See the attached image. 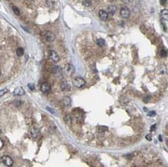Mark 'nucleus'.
<instances>
[{
    "label": "nucleus",
    "instance_id": "nucleus-1",
    "mask_svg": "<svg viewBox=\"0 0 168 167\" xmlns=\"http://www.w3.org/2000/svg\"><path fill=\"white\" fill-rule=\"evenodd\" d=\"M1 160H2V162L6 165V166H12V164H13V160L9 156H2V158H1Z\"/></svg>",
    "mask_w": 168,
    "mask_h": 167
},
{
    "label": "nucleus",
    "instance_id": "nucleus-2",
    "mask_svg": "<svg viewBox=\"0 0 168 167\" xmlns=\"http://www.w3.org/2000/svg\"><path fill=\"white\" fill-rule=\"evenodd\" d=\"M73 84L75 87L77 88H82L84 86L85 84V81L83 78H79V77H77V78H75L73 80Z\"/></svg>",
    "mask_w": 168,
    "mask_h": 167
},
{
    "label": "nucleus",
    "instance_id": "nucleus-3",
    "mask_svg": "<svg viewBox=\"0 0 168 167\" xmlns=\"http://www.w3.org/2000/svg\"><path fill=\"white\" fill-rule=\"evenodd\" d=\"M64 70H65V73L68 75V76H71L72 75L75 71V68L73 64H67L65 65V67H64Z\"/></svg>",
    "mask_w": 168,
    "mask_h": 167
},
{
    "label": "nucleus",
    "instance_id": "nucleus-4",
    "mask_svg": "<svg viewBox=\"0 0 168 167\" xmlns=\"http://www.w3.org/2000/svg\"><path fill=\"white\" fill-rule=\"evenodd\" d=\"M120 16L124 19H127L130 16V10L126 6L122 7L120 10Z\"/></svg>",
    "mask_w": 168,
    "mask_h": 167
},
{
    "label": "nucleus",
    "instance_id": "nucleus-5",
    "mask_svg": "<svg viewBox=\"0 0 168 167\" xmlns=\"http://www.w3.org/2000/svg\"><path fill=\"white\" fill-rule=\"evenodd\" d=\"M44 38L46 39V41L51 43L55 39V35H54L53 33L51 32V31H47V32H46L44 34Z\"/></svg>",
    "mask_w": 168,
    "mask_h": 167
},
{
    "label": "nucleus",
    "instance_id": "nucleus-6",
    "mask_svg": "<svg viewBox=\"0 0 168 167\" xmlns=\"http://www.w3.org/2000/svg\"><path fill=\"white\" fill-rule=\"evenodd\" d=\"M49 57L51 59L52 61H53L54 63H57L60 60V57H59V55L57 54V53L54 50H51L49 53Z\"/></svg>",
    "mask_w": 168,
    "mask_h": 167
},
{
    "label": "nucleus",
    "instance_id": "nucleus-7",
    "mask_svg": "<svg viewBox=\"0 0 168 167\" xmlns=\"http://www.w3.org/2000/svg\"><path fill=\"white\" fill-rule=\"evenodd\" d=\"M40 91L44 94L49 93L50 91H51V85H50V84L47 82L43 83L41 84V86H40Z\"/></svg>",
    "mask_w": 168,
    "mask_h": 167
},
{
    "label": "nucleus",
    "instance_id": "nucleus-8",
    "mask_svg": "<svg viewBox=\"0 0 168 167\" xmlns=\"http://www.w3.org/2000/svg\"><path fill=\"white\" fill-rule=\"evenodd\" d=\"M98 16H99L100 19H101L102 20L105 21V20H108V13L105 10H99V12H98Z\"/></svg>",
    "mask_w": 168,
    "mask_h": 167
},
{
    "label": "nucleus",
    "instance_id": "nucleus-9",
    "mask_svg": "<svg viewBox=\"0 0 168 167\" xmlns=\"http://www.w3.org/2000/svg\"><path fill=\"white\" fill-rule=\"evenodd\" d=\"M61 89L63 92H68L71 90V85L66 81H64V82H62L61 84Z\"/></svg>",
    "mask_w": 168,
    "mask_h": 167
},
{
    "label": "nucleus",
    "instance_id": "nucleus-10",
    "mask_svg": "<svg viewBox=\"0 0 168 167\" xmlns=\"http://www.w3.org/2000/svg\"><path fill=\"white\" fill-rule=\"evenodd\" d=\"M61 71H62V69H61V67L60 66H55V67H53L52 68L51 73L53 75L58 76V75H60L61 74Z\"/></svg>",
    "mask_w": 168,
    "mask_h": 167
},
{
    "label": "nucleus",
    "instance_id": "nucleus-11",
    "mask_svg": "<svg viewBox=\"0 0 168 167\" xmlns=\"http://www.w3.org/2000/svg\"><path fill=\"white\" fill-rule=\"evenodd\" d=\"M30 135L32 138L33 139H37L39 135H40V133H39V131L36 128H31L30 129Z\"/></svg>",
    "mask_w": 168,
    "mask_h": 167
},
{
    "label": "nucleus",
    "instance_id": "nucleus-12",
    "mask_svg": "<svg viewBox=\"0 0 168 167\" xmlns=\"http://www.w3.org/2000/svg\"><path fill=\"white\" fill-rule=\"evenodd\" d=\"M13 94L16 96H22L25 94V91L22 88H16L13 91Z\"/></svg>",
    "mask_w": 168,
    "mask_h": 167
},
{
    "label": "nucleus",
    "instance_id": "nucleus-13",
    "mask_svg": "<svg viewBox=\"0 0 168 167\" xmlns=\"http://www.w3.org/2000/svg\"><path fill=\"white\" fill-rule=\"evenodd\" d=\"M117 11V7L114 5L109 6L108 7V13L109 16H113Z\"/></svg>",
    "mask_w": 168,
    "mask_h": 167
},
{
    "label": "nucleus",
    "instance_id": "nucleus-14",
    "mask_svg": "<svg viewBox=\"0 0 168 167\" xmlns=\"http://www.w3.org/2000/svg\"><path fill=\"white\" fill-rule=\"evenodd\" d=\"M71 103V99L69 96H65L62 98V104L64 106H69Z\"/></svg>",
    "mask_w": 168,
    "mask_h": 167
},
{
    "label": "nucleus",
    "instance_id": "nucleus-15",
    "mask_svg": "<svg viewBox=\"0 0 168 167\" xmlns=\"http://www.w3.org/2000/svg\"><path fill=\"white\" fill-rule=\"evenodd\" d=\"M160 16L163 20L168 21V10H166V9L163 10L160 12Z\"/></svg>",
    "mask_w": 168,
    "mask_h": 167
},
{
    "label": "nucleus",
    "instance_id": "nucleus-16",
    "mask_svg": "<svg viewBox=\"0 0 168 167\" xmlns=\"http://www.w3.org/2000/svg\"><path fill=\"white\" fill-rule=\"evenodd\" d=\"M24 54V49L22 47H19L16 49V55L18 57H21Z\"/></svg>",
    "mask_w": 168,
    "mask_h": 167
},
{
    "label": "nucleus",
    "instance_id": "nucleus-17",
    "mask_svg": "<svg viewBox=\"0 0 168 167\" xmlns=\"http://www.w3.org/2000/svg\"><path fill=\"white\" fill-rule=\"evenodd\" d=\"M65 122L69 125L72 124V118L71 115H67L65 117Z\"/></svg>",
    "mask_w": 168,
    "mask_h": 167
},
{
    "label": "nucleus",
    "instance_id": "nucleus-18",
    "mask_svg": "<svg viewBox=\"0 0 168 167\" xmlns=\"http://www.w3.org/2000/svg\"><path fill=\"white\" fill-rule=\"evenodd\" d=\"M97 45L100 47H102L104 45H105V40L103 39H98L97 40Z\"/></svg>",
    "mask_w": 168,
    "mask_h": 167
},
{
    "label": "nucleus",
    "instance_id": "nucleus-19",
    "mask_svg": "<svg viewBox=\"0 0 168 167\" xmlns=\"http://www.w3.org/2000/svg\"><path fill=\"white\" fill-rule=\"evenodd\" d=\"M83 5L84 6H87V7H89L92 5V2L91 0H84L83 1Z\"/></svg>",
    "mask_w": 168,
    "mask_h": 167
},
{
    "label": "nucleus",
    "instance_id": "nucleus-20",
    "mask_svg": "<svg viewBox=\"0 0 168 167\" xmlns=\"http://www.w3.org/2000/svg\"><path fill=\"white\" fill-rule=\"evenodd\" d=\"M160 57H167V51L165 49H160Z\"/></svg>",
    "mask_w": 168,
    "mask_h": 167
},
{
    "label": "nucleus",
    "instance_id": "nucleus-21",
    "mask_svg": "<svg viewBox=\"0 0 168 167\" xmlns=\"http://www.w3.org/2000/svg\"><path fill=\"white\" fill-rule=\"evenodd\" d=\"M12 11H13V12H14L16 16H20V10H19V9H18L16 6H12Z\"/></svg>",
    "mask_w": 168,
    "mask_h": 167
},
{
    "label": "nucleus",
    "instance_id": "nucleus-22",
    "mask_svg": "<svg viewBox=\"0 0 168 167\" xmlns=\"http://www.w3.org/2000/svg\"><path fill=\"white\" fill-rule=\"evenodd\" d=\"M147 115H148V116H149V117H153V116H155L156 115V112L155 111H149L148 113H147Z\"/></svg>",
    "mask_w": 168,
    "mask_h": 167
},
{
    "label": "nucleus",
    "instance_id": "nucleus-23",
    "mask_svg": "<svg viewBox=\"0 0 168 167\" xmlns=\"http://www.w3.org/2000/svg\"><path fill=\"white\" fill-rule=\"evenodd\" d=\"M160 73L161 74H164L166 72V68L163 66H160Z\"/></svg>",
    "mask_w": 168,
    "mask_h": 167
},
{
    "label": "nucleus",
    "instance_id": "nucleus-24",
    "mask_svg": "<svg viewBox=\"0 0 168 167\" xmlns=\"http://www.w3.org/2000/svg\"><path fill=\"white\" fill-rule=\"evenodd\" d=\"M7 91H8V90L6 88L1 90V92H0V96H3V94H5L7 92Z\"/></svg>",
    "mask_w": 168,
    "mask_h": 167
},
{
    "label": "nucleus",
    "instance_id": "nucleus-25",
    "mask_svg": "<svg viewBox=\"0 0 168 167\" xmlns=\"http://www.w3.org/2000/svg\"><path fill=\"white\" fill-rule=\"evenodd\" d=\"M28 88L31 90V91H34V89H35V87H34V85L33 84H28Z\"/></svg>",
    "mask_w": 168,
    "mask_h": 167
},
{
    "label": "nucleus",
    "instance_id": "nucleus-26",
    "mask_svg": "<svg viewBox=\"0 0 168 167\" xmlns=\"http://www.w3.org/2000/svg\"><path fill=\"white\" fill-rule=\"evenodd\" d=\"M146 138H147V140L148 141H151L152 140V135L150 134H148L146 135Z\"/></svg>",
    "mask_w": 168,
    "mask_h": 167
},
{
    "label": "nucleus",
    "instance_id": "nucleus-27",
    "mask_svg": "<svg viewBox=\"0 0 168 167\" xmlns=\"http://www.w3.org/2000/svg\"><path fill=\"white\" fill-rule=\"evenodd\" d=\"M46 109H47V111H49L50 112H51V114H54V113H55V111H54V110H53L52 108H49V107H47V108H46Z\"/></svg>",
    "mask_w": 168,
    "mask_h": 167
},
{
    "label": "nucleus",
    "instance_id": "nucleus-28",
    "mask_svg": "<svg viewBox=\"0 0 168 167\" xmlns=\"http://www.w3.org/2000/svg\"><path fill=\"white\" fill-rule=\"evenodd\" d=\"M122 2H123L124 3H130L133 1V0H122Z\"/></svg>",
    "mask_w": 168,
    "mask_h": 167
},
{
    "label": "nucleus",
    "instance_id": "nucleus-29",
    "mask_svg": "<svg viewBox=\"0 0 168 167\" xmlns=\"http://www.w3.org/2000/svg\"><path fill=\"white\" fill-rule=\"evenodd\" d=\"M149 99H150V96H147V97H146V98H144V101L145 102H147V101H149Z\"/></svg>",
    "mask_w": 168,
    "mask_h": 167
},
{
    "label": "nucleus",
    "instance_id": "nucleus-30",
    "mask_svg": "<svg viewBox=\"0 0 168 167\" xmlns=\"http://www.w3.org/2000/svg\"><path fill=\"white\" fill-rule=\"evenodd\" d=\"M155 129H156V125H153L152 127H151V131H154Z\"/></svg>",
    "mask_w": 168,
    "mask_h": 167
},
{
    "label": "nucleus",
    "instance_id": "nucleus-31",
    "mask_svg": "<svg viewBox=\"0 0 168 167\" xmlns=\"http://www.w3.org/2000/svg\"><path fill=\"white\" fill-rule=\"evenodd\" d=\"M0 143H1V145H0V148H2V146H3V142H2V140H0Z\"/></svg>",
    "mask_w": 168,
    "mask_h": 167
},
{
    "label": "nucleus",
    "instance_id": "nucleus-32",
    "mask_svg": "<svg viewBox=\"0 0 168 167\" xmlns=\"http://www.w3.org/2000/svg\"><path fill=\"white\" fill-rule=\"evenodd\" d=\"M167 1V0H161V2H162V3L163 4V3H165V2H166Z\"/></svg>",
    "mask_w": 168,
    "mask_h": 167
},
{
    "label": "nucleus",
    "instance_id": "nucleus-33",
    "mask_svg": "<svg viewBox=\"0 0 168 167\" xmlns=\"http://www.w3.org/2000/svg\"><path fill=\"white\" fill-rule=\"evenodd\" d=\"M29 1H33V0H29Z\"/></svg>",
    "mask_w": 168,
    "mask_h": 167
},
{
    "label": "nucleus",
    "instance_id": "nucleus-34",
    "mask_svg": "<svg viewBox=\"0 0 168 167\" xmlns=\"http://www.w3.org/2000/svg\"><path fill=\"white\" fill-rule=\"evenodd\" d=\"M111 1H115V0H111Z\"/></svg>",
    "mask_w": 168,
    "mask_h": 167
}]
</instances>
